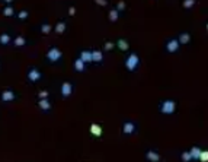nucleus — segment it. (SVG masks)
Returning <instances> with one entry per match:
<instances>
[{"mask_svg":"<svg viewBox=\"0 0 208 162\" xmlns=\"http://www.w3.org/2000/svg\"><path fill=\"white\" fill-rule=\"evenodd\" d=\"M176 110V102L172 99H166L163 101L162 104H160V111L166 114V115H170V114H173Z\"/></svg>","mask_w":208,"mask_h":162,"instance_id":"f257e3e1","label":"nucleus"},{"mask_svg":"<svg viewBox=\"0 0 208 162\" xmlns=\"http://www.w3.org/2000/svg\"><path fill=\"white\" fill-rule=\"evenodd\" d=\"M140 64V59H138V56L135 54V53H131L130 56L127 57L125 60V67L130 70V72H134L135 69H137V66Z\"/></svg>","mask_w":208,"mask_h":162,"instance_id":"f03ea898","label":"nucleus"},{"mask_svg":"<svg viewBox=\"0 0 208 162\" xmlns=\"http://www.w3.org/2000/svg\"><path fill=\"white\" fill-rule=\"evenodd\" d=\"M61 57H63V54H61V51L57 48V47H51L48 51H47V59H48V62L51 63H55L58 62V60H61Z\"/></svg>","mask_w":208,"mask_h":162,"instance_id":"7ed1b4c3","label":"nucleus"},{"mask_svg":"<svg viewBox=\"0 0 208 162\" xmlns=\"http://www.w3.org/2000/svg\"><path fill=\"white\" fill-rule=\"evenodd\" d=\"M73 94V85L70 82H63L61 83V95L63 98H69Z\"/></svg>","mask_w":208,"mask_h":162,"instance_id":"20e7f679","label":"nucleus"},{"mask_svg":"<svg viewBox=\"0 0 208 162\" xmlns=\"http://www.w3.org/2000/svg\"><path fill=\"white\" fill-rule=\"evenodd\" d=\"M179 41L175 38L169 39L167 43H166V50H167V53H176V51L179 50Z\"/></svg>","mask_w":208,"mask_h":162,"instance_id":"39448f33","label":"nucleus"},{"mask_svg":"<svg viewBox=\"0 0 208 162\" xmlns=\"http://www.w3.org/2000/svg\"><path fill=\"white\" fill-rule=\"evenodd\" d=\"M41 72H39L38 69H31L29 72H28V79L31 80V82H38L39 79H41Z\"/></svg>","mask_w":208,"mask_h":162,"instance_id":"423d86ee","label":"nucleus"},{"mask_svg":"<svg viewBox=\"0 0 208 162\" xmlns=\"http://www.w3.org/2000/svg\"><path fill=\"white\" fill-rule=\"evenodd\" d=\"M135 123H132V121H127V123H124V126H122V133L124 134H132L134 132H135Z\"/></svg>","mask_w":208,"mask_h":162,"instance_id":"0eeeda50","label":"nucleus"},{"mask_svg":"<svg viewBox=\"0 0 208 162\" xmlns=\"http://www.w3.org/2000/svg\"><path fill=\"white\" fill-rule=\"evenodd\" d=\"M0 98H2L3 102H10V101L15 99V92L7 89V91H5V92H2V96H0Z\"/></svg>","mask_w":208,"mask_h":162,"instance_id":"6e6552de","label":"nucleus"},{"mask_svg":"<svg viewBox=\"0 0 208 162\" xmlns=\"http://www.w3.org/2000/svg\"><path fill=\"white\" fill-rule=\"evenodd\" d=\"M79 59H80L84 64H86V63H90L92 62V51H82Z\"/></svg>","mask_w":208,"mask_h":162,"instance_id":"1a4fd4ad","label":"nucleus"},{"mask_svg":"<svg viewBox=\"0 0 208 162\" xmlns=\"http://www.w3.org/2000/svg\"><path fill=\"white\" fill-rule=\"evenodd\" d=\"M102 59H104V54H102V51L100 50H93L92 51V62L100 63L102 62Z\"/></svg>","mask_w":208,"mask_h":162,"instance_id":"9d476101","label":"nucleus"},{"mask_svg":"<svg viewBox=\"0 0 208 162\" xmlns=\"http://www.w3.org/2000/svg\"><path fill=\"white\" fill-rule=\"evenodd\" d=\"M146 156H147L148 161H151V162H159L160 161V155L157 153V152H154V151H148Z\"/></svg>","mask_w":208,"mask_h":162,"instance_id":"9b49d317","label":"nucleus"},{"mask_svg":"<svg viewBox=\"0 0 208 162\" xmlns=\"http://www.w3.org/2000/svg\"><path fill=\"white\" fill-rule=\"evenodd\" d=\"M199 153H201V149H199L198 146H194L191 151H189V155H191V158L194 161H198V159H199Z\"/></svg>","mask_w":208,"mask_h":162,"instance_id":"f8f14e48","label":"nucleus"},{"mask_svg":"<svg viewBox=\"0 0 208 162\" xmlns=\"http://www.w3.org/2000/svg\"><path fill=\"white\" fill-rule=\"evenodd\" d=\"M38 105L42 111H49V110H51V104H49L48 99H39Z\"/></svg>","mask_w":208,"mask_h":162,"instance_id":"ddd939ff","label":"nucleus"},{"mask_svg":"<svg viewBox=\"0 0 208 162\" xmlns=\"http://www.w3.org/2000/svg\"><path fill=\"white\" fill-rule=\"evenodd\" d=\"M178 41H179V44H183V45H185V44H188V43L191 41V35H189L188 32H183V34H181V35H179Z\"/></svg>","mask_w":208,"mask_h":162,"instance_id":"4468645a","label":"nucleus"},{"mask_svg":"<svg viewBox=\"0 0 208 162\" xmlns=\"http://www.w3.org/2000/svg\"><path fill=\"white\" fill-rule=\"evenodd\" d=\"M90 133H92L93 136H100V134H102V127H100L99 124H92V126H90Z\"/></svg>","mask_w":208,"mask_h":162,"instance_id":"2eb2a0df","label":"nucleus"},{"mask_svg":"<svg viewBox=\"0 0 208 162\" xmlns=\"http://www.w3.org/2000/svg\"><path fill=\"white\" fill-rule=\"evenodd\" d=\"M25 44H26V39L23 38V37H21V35L16 37L15 41H13V45H15V47H23Z\"/></svg>","mask_w":208,"mask_h":162,"instance_id":"dca6fc26","label":"nucleus"},{"mask_svg":"<svg viewBox=\"0 0 208 162\" xmlns=\"http://www.w3.org/2000/svg\"><path fill=\"white\" fill-rule=\"evenodd\" d=\"M74 69H76V72H84V63H83L80 59H76V62H74Z\"/></svg>","mask_w":208,"mask_h":162,"instance_id":"f3484780","label":"nucleus"},{"mask_svg":"<svg viewBox=\"0 0 208 162\" xmlns=\"http://www.w3.org/2000/svg\"><path fill=\"white\" fill-rule=\"evenodd\" d=\"M118 18H120V12L116 10V9H112V10L109 12V21L111 22H116Z\"/></svg>","mask_w":208,"mask_h":162,"instance_id":"a211bd4d","label":"nucleus"},{"mask_svg":"<svg viewBox=\"0 0 208 162\" xmlns=\"http://www.w3.org/2000/svg\"><path fill=\"white\" fill-rule=\"evenodd\" d=\"M116 45H118V47H120V50H122V51L128 50V43H127L125 39H122V38L116 41Z\"/></svg>","mask_w":208,"mask_h":162,"instance_id":"6ab92c4d","label":"nucleus"},{"mask_svg":"<svg viewBox=\"0 0 208 162\" xmlns=\"http://www.w3.org/2000/svg\"><path fill=\"white\" fill-rule=\"evenodd\" d=\"M9 43H10V35H9V34H2V35H0V44L7 45Z\"/></svg>","mask_w":208,"mask_h":162,"instance_id":"aec40b11","label":"nucleus"},{"mask_svg":"<svg viewBox=\"0 0 208 162\" xmlns=\"http://www.w3.org/2000/svg\"><path fill=\"white\" fill-rule=\"evenodd\" d=\"M195 3H197V0H183L182 6H183L185 9H191V7L195 6Z\"/></svg>","mask_w":208,"mask_h":162,"instance_id":"412c9836","label":"nucleus"},{"mask_svg":"<svg viewBox=\"0 0 208 162\" xmlns=\"http://www.w3.org/2000/svg\"><path fill=\"white\" fill-rule=\"evenodd\" d=\"M3 15H5V16H13V15H15V10H13V7H12L10 5L6 6L5 10H3Z\"/></svg>","mask_w":208,"mask_h":162,"instance_id":"4be33fe9","label":"nucleus"},{"mask_svg":"<svg viewBox=\"0 0 208 162\" xmlns=\"http://www.w3.org/2000/svg\"><path fill=\"white\" fill-rule=\"evenodd\" d=\"M55 31L58 34H63L64 31H66V23L64 22H58L57 23V26H55Z\"/></svg>","mask_w":208,"mask_h":162,"instance_id":"5701e85b","label":"nucleus"},{"mask_svg":"<svg viewBox=\"0 0 208 162\" xmlns=\"http://www.w3.org/2000/svg\"><path fill=\"white\" fill-rule=\"evenodd\" d=\"M199 161L208 162V151H201V153H199Z\"/></svg>","mask_w":208,"mask_h":162,"instance_id":"b1692460","label":"nucleus"},{"mask_svg":"<svg viewBox=\"0 0 208 162\" xmlns=\"http://www.w3.org/2000/svg\"><path fill=\"white\" fill-rule=\"evenodd\" d=\"M49 31H51V25L49 23H42L41 25V32L42 34H48Z\"/></svg>","mask_w":208,"mask_h":162,"instance_id":"393cba45","label":"nucleus"},{"mask_svg":"<svg viewBox=\"0 0 208 162\" xmlns=\"http://www.w3.org/2000/svg\"><path fill=\"white\" fill-rule=\"evenodd\" d=\"M181 158H182V161H183V162H189V161H192V158H191V155H189V152H183Z\"/></svg>","mask_w":208,"mask_h":162,"instance_id":"a878e982","label":"nucleus"},{"mask_svg":"<svg viewBox=\"0 0 208 162\" xmlns=\"http://www.w3.org/2000/svg\"><path fill=\"white\" fill-rule=\"evenodd\" d=\"M38 95H39V99H48L49 94H48V91H41Z\"/></svg>","mask_w":208,"mask_h":162,"instance_id":"bb28decb","label":"nucleus"},{"mask_svg":"<svg viewBox=\"0 0 208 162\" xmlns=\"http://www.w3.org/2000/svg\"><path fill=\"white\" fill-rule=\"evenodd\" d=\"M104 48H105V51H111L112 48H114V43H111V41H108V43L105 44Z\"/></svg>","mask_w":208,"mask_h":162,"instance_id":"cd10ccee","label":"nucleus"},{"mask_svg":"<svg viewBox=\"0 0 208 162\" xmlns=\"http://www.w3.org/2000/svg\"><path fill=\"white\" fill-rule=\"evenodd\" d=\"M124 9H125V3H124V2H120L118 6H116V10L121 12V10H124Z\"/></svg>","mask_w":208,"mask_h":162,"instance_id":"c85d7f7f","label":"nucleus"},{"mask_svg":"<svg viewBox=\"0 0 208 162\" xmlns=\"http://www.w3.org/2000/svg\"><path fill=\"white\" fill-rule=\"evenodd\" d=\"M95 3L99 6H106L108 5V0H95Z\"/></svg>","mask_w":208,"mask_h":162,"instance_id":"c756f323","label":"nucleus"},{"mask_svg":"<svg viewBox=\"0 0 208 162\" xmlns=\"http://www.w3.org/2000/svg\"><path fill=\"white\" fill-rule=\"evenodd\" d=\"M18 16H19V19H26V18H28V12L26 10H22L19 15H18Z\"/></svg>","mask_w":208,"mask_h":162,"instance_id":"7c9ffc66","label":"nucleus"},{"mask_svg":"<svg viewBox=\"0 0 208 162\" xmlns=\"http://www.w3.org/2000/svg\"><path fill=\"white\" fill-rule=\"evenodd\" d=\"M69 13H70V15H74V13H76V9H74V7H70V9H69Z\"/></svg>","mask_w":208,"mask_h":162,"instance_id":"2f4dec72","label":"nucleus"},{"mask_svg":"<svg viewBox=\"0 0 208 162\" xmlns=\"http://www.w3.org/2000/svg\"><path fill=\"white\" fill-rule=\"evenodd\" d=\"M3 2H5V3H7V6H9L12 2H13V0H3Z\"/></svg>","mask_w":208,"mask_h":162,"instance_id":"473e14b6","label":"nucleus"},{"mask_svg":"<svg viewBox=\"0 0 208 162\" xmlns=\"http://www.w3.org/2000/svg\"><path fill=\"white\" fill-rule=\"evenodd\" d=\"M205 28H207V31H208V23H207V26H205Z\"/></svg>","mask_w":208,"mask_h":162,"instance_id":"72a5a7b5","label":"nucleus"}]
</instances>
